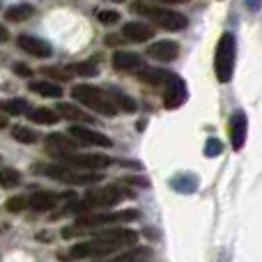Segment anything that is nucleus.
Listing matches in <instances>:
<instances>
[{
    "label": "nucleus",
    "mask_w": 262,
    "mask_h": 262,
    "mask_svg": "<svg viewBox=\"0 0 262 262\" xmlns=\"http://www.w3.org/2000/svg\"><path fill=\"white\" fill-rule=\"evenodd\" d=\"M136 242H138V235H136L134 230H124V228H118V230H106V232H101V235H97L95 239L76 244L67 253V260L106 258V255L115 253V251H120V249L134 246Z\"/></svg>",
    "instance_id": "f257e3e1"
},
{
    "label": "nucleus",
    "mask_w": 262,
    "mask_h": 262,
    "mask_svg": "<svg viewBox=\"0 0 262 262\" xmlns=\"http://www.w3.org/2000/svg\"><path fill=\"white\" fill-rule=\"evenodd\" d=\"M138 216L136 209H124V212H113V214H101L99 209L97 212H85L78 216L76 226H69L62 230V237H74L78 232H88V230H97L101 226H108V223H127V221H134Z\"/></svg>",
    "instance_id": "f03ea898"
},
{
    "label": "nucleus",
    "mask_w": 262,
    "mask_h": 262,
    "mask_svg": "<svg viewBox=\"0 0 262 262\" xmlns=\"http://www.w3.org/2000/svg\"><path fill=\"white\" fill-rule=\"evenodd\" d=\"M131 191L127 189H120V186H106V189H99V191H92L85 200L81 203L72 205L69 212L72 214H85V212H97L101 207H113V205L122 203L124 198H131Z\"/></svg>",
    "instance_id": "7ed1b4c3"
},
{
    "label": "nucleus",
    "mask_w": 262,
    "mask_h": 262,
    "mask_svg": "<svg viewBox=\"0 0 262 262\" xmlns=\"http://www.w3.org/2000/svg\"><path fill=\"white\" fill-rule=\"evenodd\" d=\"M235 60H237V41L232 32H223L216 44L214 53V74L219 83H228L235 74Z\"/></svg>",
    "instance_id": "20e7f679"
},
{
    "label": "nucleus",
    "mask_w": 262,
    "mask_h": 262,
    "mask_svg": "<svg viewBox=\"0 0 262 262\" xmlns=\"http://www.w3.org/2000/svg\"><path fill=\"white\" fill-rule=\"evenodd\" d=\"M72 99L78 101L81 106H85V108L95 111V113L106 115V118H111V115L118 113V106L113 104V99H111V97L106 95L104 90H99V88L74 85L72 88Z\"/></svg>",
    "instance_id": "39448f33"
},
{
    "label": "nucleus",
    "mask_w": 262,
    "mask_h": 262,
    "mask_svg": "<svg viewBox=\"0 0 262 262\" xmlns=\"http://www.w3.org/2000/svg\"><path fill=\"white\" fill-rule=\"evenodd\" d=\"M134 9L140 12L143 16H147L152 23H157L159 28H163V30H168V32H180L189 26V18H186L182 12H177V9L149 7V5H145V3H136Z\"/></svg>",
    "instance_id": "423d86ee"
},
{
    "label": "nucleus",
    "mask_w": 262,
    "mask_h": 262,
    "mask_svg": "<svg viewBox=\"0 0 262 262\" xmlns=\"http://www.w3.org/2000/svg\"><path fill=\"white\" fill-rule=\"evenodd\" d=\"M35 170L44 172L51 180L64 182V184H95L101 180V175H81L78 170L69 166H60V163H49V166H35Z\"/></svg>",
    "instance_id": "0eeeda50"
},
{
    "label": "nucleus",
    "mask_w": 262,
    "mask_h": 262,
    "mask_svg": "<svg viewBox=\"0 0 262 262\" xmlns=\"http://www.w3.org/2000/svg\"><path fill=\"white\" fill-rule=\"evenodd\" d=\"M55 157L60 159L62 163L74 168H90V170H101V168L111 166L108 157H101V154H78V152H62V149H55Z\"/></svg>",
    "instance_id": "6e6552de"
},
{
    "label": "nucleus",
    "mask_w": 262,
    "mask_h": 262,
    "mask_svg": "<svg viewBox=\"0 0 262 262\" xmlns=\"http://www.w3.org/2000/svg\"><path fill=\"white\" fill-rule=\"evenodd\" d=\"M186 101V83L175 74H168L166 78V90H163V104L168 111L180 108Z\"/></svg>",
    "instance_id": "1a4fd4ad"
},
{
    "label": "nucleus",
    "mask_w": 262,
    "mask_h": 262,
    "mask_svg": "<svg viewBox=\"0 0 262 262\" xmlns=\"http://www.w3.org/2000/svg\"><path fill=\"white\" fill-rule=\"evenodd\" d=\"M228 131H230V145L235 152H239L246 145V131H249V118H246L244 111H235L230 118V124H228Z\"/></svg>",
    "instance_id": "9d476101"
},
{
    "label": "nucleus",
    "mask_w": 262,
    "mask_h": 262,
    "mask_svg": "<svg viewBox=\"0 0 262 262\" xmlns=\"http://www.w3.org/2000/svg\"><path fill=\"white\" fill-rule=\"evenodd\" d=\"M69 136H74L76 143L95 145V147H111V145H113V140H111L108 136L99 134V131L88 129L85 124H74V127H69Z\"/></svg>",
    "instance_id": "9b49d317"
},
{
    "label": "nucleus",
    "mask_w": 262,
    "mask_h": 262,
    "mask_svg": "<svg viewBox=\"0 0 262 262\" xmlns=\"http://www.w3.org/2000/svg\"><path fill=\"white\" fill-rule=\"evenodd\" d=\"M147 55L154 58L157 62H172V60L180 55V44H177V41H170V39L154 41V44L147 49Z\"/></svg>",
    "instance_id": "f8f14e48"
},
{
    "label": "nucleus",
    "mask_w": 262,
    "mask_h": 262,
    "mask_svg": "<svg viewBox=\"0 0 262 262\" xmlns=\"http://www.w3.org/2000/svg\"><path fill=\"white\" fill-rule=\"evenodd\" d=\"M16 44H18V49H23L26 53L35 55V58H49V55H51V46L46 44L44 39H39V37L18 35L16 37Z\"/></svg>",
    "instance_id": "ddd939ff"
},
{
    "label": "nucleus",
    "mask_w": 262,
    "mask_h": 262,
    "mask_svg": "<svg viewBox=\"0 0 262 262\" xmlns=\"http://www.w3.org/2000/svg\"><path fill=\"white\" fill-rule=\"evenodd\" d=\"M122 35L127 37L129 41H149L154 37V28L147 26V23H140V21H129L124 23L122 28Z\"/></svg>",
    "instance_id": "4468645a"
},
{
    "label": "nucleus",
    "mask_w": 262,
    "mask_h": 262,
    "mask_svg": "<svg viewBox=\"0 0 262 262\" xmlns=\"http://www.w3.org/2000/svg\"><path fill=\"white\" fill-rule=\"evenodd\" d=\"M111 62H113V67L120 69V72H131V69H138L140 64H143V60H140L138 53H131V51H115Z\"/></svg>",
    "instance_id": "2eb2a0df"
},
{
    "label": "nucleus",
    "mask_w": 262,
    "mask_h": 262,
    "mask_svg": "<svg viewBox=\"0 0 262 262\" xmlns=\"http://www.w3.org/2000/svg\"><path fill=\"white\" fill-rule=\"evenodd\" d=\"M58 203V195L53 191H37L30 200H28V207H32L35 212H49V209L55 207Z\"/></svg>",
    "instance_id": "dca6fc26"
},
{
    "label": "nucleus",
    "mask_w": 262,
    "mask_h": 262,
    "mask_svg": "<svg viewBox=\"0 0 262 262\" xmlns=\"http://www.w3.org/2000/svg\"><path fill=\"white\" fill-rule=\"evenodd\" d=\"M58 115H62V120H69V122H76V124L92 122V118L85 111H81L78 106H72V104H62V101L58 104Z\"/></svg>",
    "instance_id": "f3484780"
},
{
    "label": "nucleus",
    "mask_w": 262,
    "mask_h": 262,
    "mask_svg": "<svg viewBox=\"0 0 262 262\" xmlns=\"http://www.w3.org/2000/svg\"><path fill=\"white\" fill-rule=\"evenodd\" d=\"M138 78L145 85H161V83H166L168 72L157 67H138Z\"/></svg>",
    "instance_id": "a211bd4d"
},
{
    "label": "nucleus",
    "mask_w": 262,
    "mask_h": 262,
    "mask_svg": "<svg viewBox=\"0 0 262 262\" xmlns=\"http://www.w3.org/2000/svg\"><path fill=\"white\" fill-rule=\"evenodd\" d=\"M30 90L41 97H51V99H60L62 97V85H58L53 81H32Z\"/></svg>",
    "instance_id": "6ab92c4d"
},
{
    "label": "nucleus",
    "mask_w": 262,
    "mask_h": 262,
    "mask_svg": "<svg viewBox=\"0 0 262 262\" xmlns=\"http://www.w3.org/2000/svg\"><path fill=\"white\" fill-rule=\"evenodd\" d=\"M32 14H35V7L28 3H18V5H12V7H7V12H5V18L12 23H21L26 21V18H30Z\"/></svg>",
    "instance_id": "aec40b11"
},
{
    "label": "nucleus",
    "mask_w": 262,
    "mask_h": 262,
    "mask_svg": "<svg viewBox=\"0 0 262 262\" xmlns=\"http://www.w3.org/2000/svg\"><path fill=\"white\" fill-rule=\"evenodd\" d=\"M46 143H49V149L51 152H55V149H62V152H74L76 149V140L72 138H64L62 134H51L49 138H46Z\"/></svg>",
    "instance_id": "412c9836"
},
{
    "label": "nucleus",
    "mask_w": 262,
    "mask_h": 262,
    "mask_svg": "<svg viewBox=\"0 0 262 262\" xmlns=\"http://www.w3.org/2000/svg\"><path fill=\"white\" fill-rule=\"evenodd\" d=\"M0 111L7 115H23L28 111L26 99H3L0 101Z\"/></svg>",
    "instance_id": "4be33fe9"
},
{
    "label": "nucleus",
    "mask_w": 262,
    "mask_h": 262,
    "mask_svg": "<svg viewBox=\"0 0 262 262\" xmlns=\"http://www.w3.org/2000/svg\"><path fill=\"white\" fill-rule=\"evenodd\" d=\"M21 184V175L14 168H0V186L3 189H14Z\"/></svg>",
    "instance_id": "5701e85b"
},
{
    "label": "nucleus",
    "mask_w": 262,
    "mask_h": 262,
    "mask_svg": "<svg viewBox=\"0 0 262 262\" xmlns=\"http://www.w3.org/2000/svg\"><path fill=\"white\" fill-rule=\"evenodd\" d=\"M172 189H177L180 193H191V191L198 186V180L191 175H182V177H175V180H170Z\"/></svg>",
    "instance_id": "b1692460"
},
{
    "label": "nucleus",
    "mask_w": 262,
    "mask_h": 262,
    "mask_svg": "<svg viewBox=\"0 0 262 262\" xmlns=\"http://www.w3.org/2000/svg\"><path fill=\"white\" fill-rule=\"evenodd\" d=\"M30 120L37 124H55L58 122V113H53L49 108H35L30 113Z\"/></svg>",
    "instance_id": "393cba45"
},
{
    "label": "nucleus",
    "mask_w": 262,
    "mask_h": 262,
    "mask_svg": "<svg viewBox=\"0 0 262 262\" xmlns=\"http://www.w3.org/2000/svg\"><path fill=\"white\" fill-rule=\"evenodd\" d=\"M108 97H111V99H113V104H115V106H120V108H122V111H127V113H134V111H136V101L131 99V97L122 95V92H120V90H113Z\"/></svg>",
    "instance_id": "a878e982"
},
{
    "label": "nucleus",
    "mask_w": 262,
    "mask_h": 262,
    "mask_svg": "<svg viewBox=\"0 0 262 262\" xmlns=\"http://www.w3.org/2000/svg\"><path fill=\"white\" fill-rule=\"evenodd\" d=\"M12 138L18 140V143H26V145H32L37 140V134L28 127H14L12 129Z\"/></svg>",
    "instance_id": "bb28decb"
},
{
    "label": "nucleus",
    "mask_w": 262,
    "mask_h": 262,
    "mask_svg": "<svg viewBox=\"0 0 262 262\" xmlns=\"http://www.w3.org/2000/svg\"><path fill=\"white\" fill-rule=\"evenodd\" d=\"M97 64L92 62H76L69 67V74H78V76H97Z\"/></svg>",
    "instance_id": "cd10ccee"
},
{
    "label": "nucleus",
    "mask_w": 262,
    "mask_h": 262,
    "mask_svg": "<svg viewBox=\"0 0 262 262\" xmlns=\"http://www.w3.org/2000/svg\"><path fill=\"white\" fill-rule=\"evenodd\" d=\"M28 207V200L23 198V195H14V198H9L7 203H5V209L12 214H18V212H26Z\"/></svg>",
    "instance_id": "c85d7f7f"
},
{
    "label": "nucleus",
    "mask_w": 262,
    "mask_h": 262,
    "mask_svg": "<svg viewBox=\"0 0 262 262\" xmlns=\"http://www.w3.org/2000/svg\"><path fill=\"white\" fill-rule=\"evenodd\" d=\"M97 18L101 23H106V26H113V23L120 21V14L113 12V9H97Z\"/></svg>",
    "instance_id": "c756f323"
},
{
    "label": "nucleus",
    "mask_w": 262,
    "mask_h": 262,
    "mask_svg": "<svg viewBox=\"0 0 262 262\" xmlns=\"http://www.w3.org/2000/svg\"><path fill=\"white\" fill-rule=\"evenodd\" d=\"M221 152H223V145L219 143L216 138H209L207 143H205V154H207V157H219Z\"/></svg>",
    "instance_id": "7c9ffc66"
},
{
    "label": "nucleus",
    "mask_w": 262,
    "mask_h": 262,
    "mask_svg": "<svg viewBox=\"0 0 262 262\" xmlns=\"http://www.w3.org/2000/svg\"><path fill=\"white\" fill-rule=\"evenodd\" d=\"M44 76H49V78H53V81H69V69L64 72V69H44Z\"/></svg>",
    "instance_id": "2f4dec72"
},
{
    "label": "nucleus",
    "mask_w": 262,
    "mask_h": 262,
    "mask_svg": "<svg viewBox=\"0 0 262 262\" xmlns=\"http://www.w3.org/2000/svg\"><path fill=\"white\" fill-rule=\"evenodd\" d=\"M14 72H16L18 74V76H23V78H28V76H30V67H26V64H23V62H14Z\"/></svg>",
    "instance_id": "473e14b6"
},
{
    "label": "nucleus",
    "mask_w": 262,
    "mask_h": 262,
    "mask_svg": "<svg viewBox=\"0 0 262 262\" xmlns=\"http://www.w3.org/2000/svg\"><path fill=\"white\" fill-rule=\"evenodd\" d=\"M9 39V32H7V28L0 23V41H7Z\"/></svg>",
    "instance_id": "72a5a7b5"
},
{
    "label": "nucleus",
    "mask_w": 262,
    "mask_h": 262,
    "mask_svg": "<svg viewBox=\"0 0 262 262\" xmlns=\"http://www.w3.org/2000/svg\"><path fill=\"white\" fill-rule=\"evenodd\" d=\"M246 5H249L253 12H258V9H260V0H246Z\"/></svg>",
    "instance_id": "f704fd0d"
},
{
    "label": "nucleus",
    "mask_w": 262,
    "mask_h": 262,
    "mask_svg": "<svg viewBox=\"0 0 262 262\" xmlns=\"http://www.w3.org/2000/svg\"><path fill=\"white\" fill-rule=\"evenodd\" d=\"M106 44H108V46H113V44H120V37H115V35H108V37H106Z\"/></svg>",
    "instance_id": "c9c22d12"
},
{
    "label": "nucleus",
    "mask_w": 262,
    "mask_h": 262,
    "mask_svg": "<svg viewBox=\"0 0 262 262\" xmlns=\"http://www.w3.org/2000/svg\"><path fill=\"white\" fill-rule=\"evenodd\" d=\"M5 127H7V120H5L3 115H0V129H5Z\"/></svg>",
    "instance_id": "e433bc0d"
},
{
    "label": "nucleus",
    "mask_w": 262,
    "mask_h": 262,
    "mask_svg": "<svg viewBox=\"0 0 262 262\" xmlns=\"http://www.w3.org/2000/svg\"><path fill=\"white\" fill-rule=\"evenodd\" d=\"M163 3H184V0H163Z\"/></svg>",
    "instance_id": "4c0bfd02"
},
{
    "label": "nucleus",
    "mask_w": 262,
    "mask_h": 262,
    "mask_svg": "<svg viewBox=\"0 0 262 262\" xmlns=\"http://www.w3.org/2000/svg\"><path fill=\"white\" fill-rule=\"evenodd\" d=\"M113 3H127V0H113Z\"/></svg>",
    "instance_id": "58836bf2"
}]
</instances>
